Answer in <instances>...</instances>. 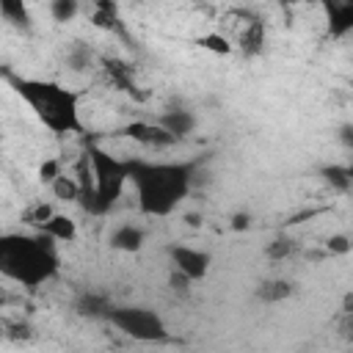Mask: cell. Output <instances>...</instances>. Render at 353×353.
I'll use <instances>...</instances> for the list:
<instances>
[{
    "label": "cell",
    "instance_id": "5",
    "mask_svg": "<svg viewBox=\"0 0 353 353\" xmlns=\"http://www.w3.org/2000/svg\"><path fill=\"white\" fill-rule=\"evenodd\" d=\"M105 320L135 342H165L168 328L163 317L146 306H110Z\"/></svg>",
    "mask_w": 353,
    "mask_h": 353
},
{
    "label": "cell",
    "instance_id": "30",
    "mask_svg": "<svg viewBox=\"0 0 353 353\" xmlns=\"http://www.w3.org/2000/svg\"><path fill=\"white\" fill-rule=\"evenodd\" d=\"M185 221H188V226H201V215H185Z\"/></svg>",
    "mask_w": 353,
    "mask_h": 353
},
{
    "label": "cell",
    "instance_id": "16",
    "mask_svg": "<svg viewBox=\"0 0 353 353\" xmlns=\"http://www.w3.org/2000/svg\"><path fill=\"white\" fill-rule=\"evenodd\" d=\"M74 309H77V314H83V317H105V312L110 309V303H108V298L99 295V292H85V295L74 303Z\"/></svg>",
    "mask_w": 353,
    "mask_h": 353
},
{
    "label": "cell",
    "instance_id": "1",
    "mask_svg": "<svg viewBox=\"0 0 353 353\" xmlns=\"http://www.w3.org/2000/svg\"><path fill=\"white\" fill-rule=\"evenodd\" d=\"M199 160L190 163H143L127 160V182L135 185L138 207L143 215H171L176 204L190 193L193 171Z\"/></svg>",
    "mask_w": 353,
    "mask_h": 353
},
{
    "label": "cell",
    "instance_id": "28",
    "mask_svg": "<svg viewBox=\"0 0 353 353\" xmlns=\"http://www.w3.org/2000/svg\"><path fill=\"white\" fill-rule=\"evenodd\" d=\"M168 284H171L174 290H179V292H185V290H188L193 281H190L188 276H182L179 270H171V276H168Z\"/></svg>",
    "mask_w": 353,
    "mask_h": 353
},
{
    "label": "cell",
    "instance_id": "25",
    "mask_svg": "<svg viewBox=\"0 0 353 353\" xmlns=\"http://www.w3.org/2000/svg\"><path fill=\"white\" fill-rule=\"evenodd\" d=\"M50 218H52V207H50V204H36L33 210L25 212V223H30V226H36V229H41Z\"/></svg>",
    "mask_w": 353,
    "mask_h": 353
},
{
    "label": "cell",
    "instance_id": "15",
    "mask_svg": "<svg viewBox=\"0 0 353 353\" xmlns=\"http://www.w3.org/2000/svg\"><path fill=\"white\" fill-rule=\"evenodd\" d=\"M290 295H292V284L284 279H268L256 287V298L265 303H279V301H287Z\"/></svg>",
    "mask_w": 353,
    "mask_h": 353
},
{
    "label": "cell",
    "instance_id": "22",
    "mask_svg": "<svg viewBox=\"0 0 353 353\" xmlns=\"http://www.w3.org/2000/svg\"><path fill=\"white\" fill-rule=\"evenodd\" d=\"M52 196L61 199V201H77V199H80V188H77L74 176H63V174H61V176L52 182Z\"/></svg>",
    "mask_w": 353,
    "mask_h": 353
},
{
    "label": "cell",
    "instance_id": "2",
    "mask_svg": "<svg viewBox=\"0 0 353 353\" xmlns=\"http://www.w3.org/2000/svg\"><path fill=\"white\" fill-rule=\"evenodd\" d=\"M58 273V254L44 234H0V276L36 290Z\"/></svg>",
    "mask_w": 353,
    "mask_h": 353
},
{
    "label": "cell",
    "instance_id": "10",
    "mask_svg": "<svg viewBox=\"0 0 353 353\" xmlns=\"http://www.w3.org/2000/svg\"><path fill=\"white\" fill-rule=\"evenodd\" d=\"M157 124H160L165 132H171L176 141H182V138H188V135L193 132L196 116H193L190 110H165V113L157 119Z\"/></svg>",
    "mask_w": 353,
    "mask_h": 353
},
{
    "label": "cell",
    "instance_id": "13",
    "mask_svg": "<svg viewBox=\"0 0 353 353\" xmlns=\"http://www.w3.org/2000/svg\"><path fill=\"white\" fill-rule=\"evenodd\" d=\"M328 30L331 36L342 39L353 30V6L350 3H331L328 6Z\"/></svg>",
    "mask_w": 353,
    "mask_h": 353
},
{
    "label": "cell",
    "instance_id": "8",
    "mask_svg": "<svg viewBox=\"0 0 353 353\" xmlns=\"http://www.w3.org/2000/svg\"><path fill=\"white\" fill-rule=\"evenodd\" d=\"M102 72L108 77V83L119 91H127V94H135V72L127 61L121 58H105L102 61Z\"/></svg>",
    "mask_w": 353,
    "mask_h": 353
},
{
    "label": "cell",
    "instance_id": "11",
    "mask_svg": "<svg viewBox=\"0 0 353 353\" xmlns=\"http://www.w3.org/2000/svg\"><path fill=\"white\" fill-rule=\"evenodd\" d=\"M39 234L50 237V240H58V243H72L77 237V223L69 218V215H61V212H52V218L39 229Z\"/></svg>",
    "mask_w": 353,
    "mask_h": 353
},
{
    "label": "cell",
    "instance_id": "7",
    "mask_svg": "<svg viewBox=\"0 0 353 353\" xmlns=\"http://www.w3.org/2000/svg\"><path fill=\"white\" fill-rule=\"evenodd\" d=\"M124 135H130L132 141L143 143V146H157V149H165V146H174L179 143L171 132H165L157 121H130L124 127Z\"/></svg>",
    "mask_w": 353,
    "mask_h": 353
},
{
    "label": "cell",
    "instance_id": "6",
    "mask_svg": "<svg viewBox=\"0 0 353 353\" xmlns=\"http://www.w3.org/2000/svg\"><path fill=\"white\" fill-rule=\"evenodd\" d=\"M171 254V262H174V270H179L182 276H188L190 281H201L207 273H210V265H212V256L201 248H190V245H171L168 248Z\"/></svg>",
    "mask_w": 353,
    "mask_h": 353
},
{
    "label": "cell",
    "instance_id": "4",
    "mask_svg": "<svg viewBox=\"0 0 353 353\" xmlns=\"http://www.w3.org/2000/svg\"><path fill=\"white\" fill-rule=\"evenodd\" d=\"M88 160H91V171H94V193L80 196L77 201L83 204L85 212L91 215H105L124 193L127 185V160L113 157L110 152H105L97 143H88Z\"/></svg>",
    "mask_w": 353,
    "mask_h": 353
},
{
    "label": "cell",
    "instance_id": "12",
    "mask_svg": "<svg viewBox=\"0 0 353 353\" xmlns=\"http://www.w3.org/2000/svg\"><path fill=\"white\" fill-rule=\"evenodd\" d=\"M143 240H146V234H143V229H141V226L121 223V226L110 234V248H116V251H127V254H135V251H141Z\"/></svg>",
    "mask_w": 353,
    "mask_h": 353
},
{
    "label": "cell",
    "instance_id": "21",
    "mask_svg": "<svg viewBox=\"0 0 353 353\" xmlns=\"http://www.w3.org/2000/svg\"><path fill=\"white\" fill-rule=\"evenodd\" d=\"M0 336L3 339H11V342H25V339L33 336V331L22 320H0Z\"/></svg>",
    "mask_w": 353,
    "mask_h": 353
},
{
    "label": "cell",
    "instance_id": "27",
    "mask_svg": "<svg viewBox=\"0 0 353 353\" xmlns=\"http://www.w3.org/2000/svg\"><path fill=\"white\" fill-rule=\"evenodd\" d=\"M325 251L328 254H347L350 251V237L347 234H331L325 240Z\"/></svg>",
    "mask_w": 353,
    "mask_h": 353
},
{
    "label": "cell",
    "instance_id": "24",
    "mask_svg": "<svg viewBox=\"0 0 353 353\" xmlns=\"http://www.w3.org/2000/svg\"><path fill=\"white\" fill-rule=\"evenodd\" d=\"M66 63H69L74 72L88 69V63H91V50L83 47V44H74V47L69 50V55H66Z\"/></svg>",
    "mask_w": 353,
    "mask_h": 353
},
{
    "label": "cell",
    "instance_id": "19",
    "mask_svg": "<svg viewBox=\"0 0 353 353\" xmlns=\"http://www.w3.org/2000/svg\"><path fill=\"white\" fill-rule=\"evenodd\" d=\"M323 176H325V182L331 185V188H336V190H350V182H353V171L347 168V165H325L323 168Z\"/></svg>",
    "mask_w": 353,
    "mask_h": 353
},
{
    "label": "cell",
    "instance_id": "14",
    "mask_svg": "<svg viewBox=\"0 0 353 353\" xmlns=\"http://www.w3.org/2000/svg\"><path fill=\"white\" fill-rule=\"evenodd\" d=\"M91 25L99 28V30H121L119 6L113 0H97L94 14H91Z\"/></svg>",
    "mask_w": 353,
    "mask_h": 353
},
{
    "label": "cell",
    "instance_id": "23",
    "mask_svg": "<svg viewBox=\"0 0 353 353\" xmlns=\"http://www.w3.org/2000/svg\"><path fill=\"white\" fill-rule=\"evenodd\" d=\"M77 11H80L77 0H52L50 3V14L55 22H69V19H74Z\"/></svg>",
    "mask_w": 353,
    "mask_h": 353
},
{
    "label": "cell",
    "instance_id": "29",
    "mask_svg": "<svg viewBox=\"0 0 353 353\" xmlns=\"http://www.w3.org/2000/svg\"><path fill=\"white\" fill-rule=\"evenodd\" d=\"M251 226V215L248 212H237L234 218H232V229L234 232H243V229H248Z\"/></svg>",
    "mask_w": 353,
    "mask_h": 353
},
{
    "label": "cell",
    "instance_id": "18",
    "mask_svg": "<svg viewBox=\"0 0 353 353\" xmlns=\"http://www.w3.org/2000/svg\"><path fill=\"white\" fill-rule=\"evenodd\" d=\"M196 44L201 47V50H207V52H215V55H232V41L223 36V33H204V36H199L196 39Z\"/></svg>",
    "mask_w": 353,
    "mask_h": 353
},
{
    "label": "cell",
    "instance_id": "3",
    "mask_svg": "<svg viewBox=\"0 0 353 353\" xmlns=\"http://www.w3.org/2000/svg\"><path fill=\"white\" fill-rule=\"evenodd\" d=\"M11 88L22 97V102L36 113V119L58 135L66 132H83L77 94L52 83V80H36V77H8Z\"/></svg>",
    "mask_w": 353,
    "mask_h": 353
},
{
    "label": "cell",
    "instance_id": "17",
    "mask_svg": "<svg viewBox=\"0 0 353 353\" xmlns=\"http://www.w3.org/2000/svg\"><path fill=\"white\" fill-rule=\"evenodd\" d=\"M0 14L14 25H22V28L30 25V11L22 0H0Z\"/></svg>",
    "mask_w": 353,
    "mask_h": 353
},
{
    "label": "cell",
    "instance_id": "20",
    "mask_svg": "<svg viewBox=\"0 0 353 353\" xmlns=\"http://www.w3.org/2000/svg\"><path fill=\"white\" fill-rule=\"evenodd\" d=\"M292 254H295V240L287 237V234H281V237H276L273 243L265 245V256L273 259V262H281V259H287Z\"/></svg>",
    "mask_w": 353,
    "mask_h": 353
},
{
    "label": "cell",
    "instance_id": "9",
    "mask_svg": "<svg viewBox=\"0 0 353 353\" xmlns=\"http://www.w3.org/2000/svg\"><path fill=\"white\" fill-rule=\"evenodd\" d=\"M237 44H240V52H243L245 58L259 55V52L265 50V22H259V19L251 17V19L245 22V28L240 30Z\"/></svg>",
    "mask_w": 353,
    "mask_h": 353
},
{
    "label": "cell",
    "instance_id": "26",
    "mask_svg": "<svg viewBox=\"0 0 353 353\" xmlns=\"http://www.w3.org/2000/svg\"><path fill=\"white\" fill-rule=\"evenodd\" d=\"M58 176H61V160H58V157H47V160L39 165V179L47 182V185H52Z\"/></svg>",
    "mask_w": 353,
    "mask_h": 353
}]
</instances>
